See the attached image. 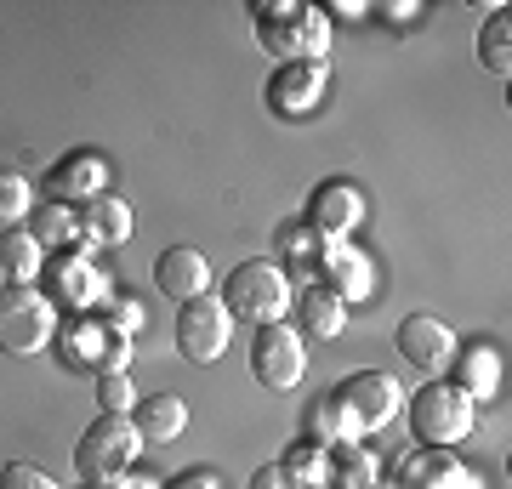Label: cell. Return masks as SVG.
<instances>
[{
    "label": "cell",
    "mask_w": 512,
    "mask_h": 489,
    "mask_svg": "<svg viewBox=\"0 0 512 489\" xmlns=\"http://www.w3.org/2000/svg\"><path fill=\"white\" fill-rule=\"evenodd\" d=\"M251 18H256V40H262L268 57H279V63H325L330 18L319 6L274 0V6H251Z\"/></svg>",
    "instance_id": "6da1fadb"
},
{
    "label": "cell",
    "mask_w": 512,
    "mask_h": 489,
    "mask_svg": "<svg viewBox=\"0 0 512 489\" xmlns=\"http://www.w3.org/2000/svg\"><path fill=\"white\" fill-rule=\"evenodd\" d=\"M404 410H410V433H416L421 450H456V444H467V433H473V421H478V404L461 399L450 381L416 387L404 399Z\"/></svg>",
    "instance_id": "7a4b0ae2"
},
{
    "label": "cell",
    "mask_w": 512,
    "mask_h": 489,
    "mask_svg": "<svg viewBox=\"0 0 512 489\" xmlns=\"http://www.w3.org/2000/svg\"><path fill=\"white\" fill-rule=\"evenodd\" d=\"M222 308L228 319H245V325H279L285 313H291V279L279 262H239L228 273V285H222Z\"/></svg>",
    "instance_id": "3957f363"
},
{
    "label": "cell",
    "mask_w": 512,
    "mask_h": 489,
    "mask_svg": "<svg viewBox=\"0 0 512 489\" xmlns=\"http://www.w3.org/2000/svg\"><path fill=\"white\" fill-rule=\"evenodd\" d=\"M57 336V308L46 302V290L35 285H6L0 290V353L12 359H35Z\"/></svg>",
    "instance_id": "277c9868"
},
{
    "label": "cell",
    "mask_w": 512,
    "mask_h": 489,
    "mask_svg": "<svg viewBox=\"0 0 512 489\" xmlns=\"http://www.w3.org/2000/svg\"><path fill=\"white\" fill-rule=\"evenodd\" d=\"M137 450H143L137 421L131 416H97L92 427L80 433V444H74V472H80L86 484H109V478L131 472Z\"/></svg>",
    "instance_id": "5b68a950"
},
{
    "label": "cell",
    "mask_w": 512,
    "mask_h": 489,
    "mask_svg": "<svg viewBox=\"0 0 512 489\" xmlns=\"http://www.w3.org/2000/svg\"><path fill=\"white\" fill-rule=\"evenodd\" d=\"M97 245H74V251H63L57 262H46V302L52 308H69V313H92L109 302V279H103V268L92 262Z\"/></svg>",
    "instance_id": "8992f818"
},
{
    "label": "cell",
    "mask_w": 512,
    "mask_h": 489,
    "mask_svg": "<svg viewBox=\"0 0 512 489\" xmlns=\"http://www.w3.org/2000/svg\"><path fill=\"white\" fill-rule=\"evenodd\" d=\"M308 370V353H302V330H291L285 319L279 325H262L251 342V376L274 393H291Z\"/></svg>",
    "instance_id": "52a82bcc"
},
{
    "label": "cell",
    "mask_w": 512,
    "mask_h": 489,
    "mask_svg": "<svg viewBox=\"0 0 512 489\" xmlns=\"http://www.w3.org/2000/svg\"><path fill=\"white\" fill-rule=\"evenodd\" d=\"M228 336H234V319L222 308V296H200V302L177 308V347H183V359L217 364L228 353Z\"/></svg>",
    "instance_id": "ba28073f"
},
{
    "label": "cell",
    "mask_w": 512,
    "mask_h": 489,
    "mask_svg": "<svg viewBox=\"0 0 512 489\" xmlns=\"http://www.w3.org/2000/svg\"><path fill=\"white\" fill-rule=\"evenodd\" d=\"M399 353L404 364H416L427 381H444V370L456 364V330L444 325V319H433V313H410L399 325Z\"/></svg>",
    "instance_id": "9c48e42d"
},
{
    "label": "cell",
    "mask_w": 512,
    "mask_h": 489,
    "mask_svg": "<svg viewBox=\"0 0 512 489\" xmlns=\"http://www.w3.org/2000/svg\"><path fill=\"white\" fill-rule=\"evenodd\" d=\"M336 399L348 404V416L359 421V433H376V427H387L404 410V387L387 370H359V376H348L336 387Z\"/></svg>",
    "instance_id": "30bf717a"
},
{
    "label": "cell",
    "mask_w": 512,
    "mask_h": 489,
    "mask_svg": "<svg viewBox=\"0 0 512 489\" xmlns=\"http://www.w3.org/2000/svg\"><path fill=\"white\" fill-rule=\"evenodd\" d=\"M63 347H69V364L97 370V376H103V370H126V359H131V336H114L97 313H74Z\"/></svg>",
    "instance_id": "8fae6325"
},
{
    "label": "cell",
    "mask_w": 512,
    "mask_h": 489,
    "mask_svg": "<svg viewBox=\"0 0 512 489\" xmlns=\"http://www.w3.org/2000/svg\"><path fill=\"white\" fill-rule=\"evenodd\" d=\"M330 69L325 63H279V74L268 80V109L285 114V120H302L325 103Z\"/></svg>",
    "instance_id": "7c38bea8"
},
{
    "label": "cell",
    "mask_w": 512,
    "mask_h": 489,
    "mask_svg": "<svg viewBox=\"0 0 512 489\" xmlns=\"http://www.w3.org/2000/svg\"><path fill=\"white\" fill-rule=\"evenodd\" d=\"M365 222V194L353 188V182H319L308 200V228L313 234H325L330 245H342Z\"/></svg>",
    "instance_id": "4fadbf2b"
},
{
    "label": "cell",
    "mask_w": 512,
    "mask_h": 489,
    "mask_svg": "<svg viewBox=\"0 0 512 489\" xmlns=\"http://www.w3.org/2000/svg\"><path fill=\"white\" fill-rule=\"evenodd\" d=\"M393 489H484L473 467H461L456 450H410L399 461Z\"/></svg>",
    "instance_id": "5bb4252c"
},
{
    "label": "cell",
    "mask_w": 512,
    "mask_h": 489,
    "mask_svg": "<svg viewBox=\"0 0 512 489\" xmlns=\"http://www.w3.org/2000/svg\"><path fill=\"white\" fill-rule=\"evenodd\" d=\"M154 285H160V296H171L177 308H183V302H200V296H211V262H205L194 245H171V251L154 262Z\"/></svg>",
    "instance_id": "9a60e30c"
},
{
    "label": "cell",
    "mask_w": 512,
    "mask_h": 489,
    "mask_svg": "<svg viewBox=\"0 0 512 489\" xmlns=\"http://www.w3.org/2000/svg\"><path fill=\"white\" fill-rule=\"evenodd\" d=\"M103 182H109V160L97 154V148H74V154H63V160L52 165V177H46V188H52L57 205L69 200H97L103 194Z\"/></svg>",
    "instance_id": "2e32d148"
},
{
    "label": "cell",
    "mask_w": 512,
    "mask_h": 489,
    "mask_svg": "<svg viewBox=\"0 0 512 489\" xmlns=\"http://www.w3.org/2000/svg\"><path fill=\"white\" fill-rule=\"evenodd\" d=\"M450 370H456V381H450V387H456L461 399L484 404V399H495V393H501V353H495L490 342H473V347H461Z\"/></svg>",
    "instance_id": "e0dca14e"
},
{
    "label": "cell",
    "mask_w": 512,
    "mask_h": 489,
    "mask_svg": "<svg viewBox=\"0 0 512 489\" xmlns=\"http://www.w3.org/2000/svg\"><path fill=\"white\" fill-rule=\"evenodd\" d=\"M319 273H325L319 285H325V290H336L342 302H359V296H370V285H376V279H370L365 251H353V245H330V251H325V262H319Z\"/></svg>",
    "instance_id": "ac0fdd59"
},
{
    "label": "cell",
    "mask_w": 512,
    "mask_h": 489,
    "mask_svg": "<svg viewBox=\"0 0 512 489\" xmlns=\"http://www.w3.org/2000/svg\"><path fill=\"white\" fill-rule=\"evenodd\" d=\"M296 319H302V336H313V342H336L342 325H348V302H342L336 290H325V285H308L302 290V302H296Z\"/></svg>",
    "instance_id": "d6986e66"
},
{
    "label": "cell",
    "mask_w": 512,
    "mask_h": 489,
    "mask_svg": "<svg viewBox=\"0 0 512 489\" xmlns=\"http://www.w3.org/2000/svg\"><path fill=\"white\" fill-rule=\"evenodd\" d=\"M80 239H86V245H126V239H131V211H126V200L97 194V200L80 205Z\"/></svg>",
    "instance_id": "ffe728a7"
},
{
    "label": "cell",
    "mask_w": 512,
    "mask_h": 489,
    "mask_svg": "<svg viewBox=\"0 0 512 489\" xmlns=\"http://www.w3.org/2000/svg\"><path fill=\"white\" fill-rule=\"evenodd\" d=\"M137 438L143 444H171V438H183L188 427V404L177 393H154V399H137Z\"/></svg>",
    "instance_id": "44dd1931"
},
{
    "label": "cell",
    "mask_w": 512,
    "mask_h": 489,
    "mask_svg": "<svg viewBox=\"0 0 512 489\" xmlns=\"http://www.w3.org/2000/svg\"><path fill=\"white\" fill-rule=\"evenodd\" d=\"M40 273H46L40 239L29 234V228H0V279H12V285H35Z\"/></svg>",
    "instance_id": "7402d4cb"
},
{
    "label": "cell",
    "mask_w": 512,
    "mask_h": 489,
    "mask_svg": "<svg viewBox=\"0 0 512 489\" xmlns=\"http://www.w3.org/2000/svg\"><path fill=\"white\" fill-rule=\"evenodd\" d=\"M376 484V455L353 438V444H330L325 450V489H370Z\"/></svg>",
    "instance_id": "603a6c76"
},
{
    "label": "cell",
    "mask_w": 512,
    "mask_h": 489,
    "mask_svg": "<svg viewBox=\"0 0 512 489\" xmlns=\"http://www.w3.org/2000/svg\"><path fill=\"white\" fill-rule=\"evenodd\" d=\"M302 427H308V438L319 444V450H330V444H353V438H359V421L348 416V404L336 399V393L319 399V404H308Z\"/></svg>",
    "instance_id": "cb8c5ba5"
},
{
    "label": "cell",
    "mask_w": 512,
    "mask_h": 489,
    "mask_svg": "<svg viewBox=\"0 0 512 489\" xmlns=\"http://www.w3.org/2000/svg\"><path fill=\"white\" fill-rule=\"evenodd\" d=\"M478 63L495 74V80H507L512 74V6H495L484 29H478Z\"/></svg>",
    "instance_id": "d4e9b609"
},
{
    "label": "cell",
    "mask_w": 512,
    "mask_h": 489,
    "mask_svg": "<svg viewBox=\"0 0 512 489\" xmlns=\"http://www.w3.org/2000/svg\"><path fill=\"white\" fill-rule=\"evenodd\" d=\"M325 251H330V239L313 234L308 217L285 222V228L274 234V256H279V262H296V268H319V262H325Z\"/></svg>",
    "instance_id": "484cf974"
},
{
    "label": "cell",
    "mask_w": 512,
    "mask_h": 489,
    "mask_svg": "<svg viewBox=\"0 0 512 489\" xmlns=\"http://www.w3.org/2000/svg\"><path fill=\"white\" fill-rule=\"evenodd\" d=\"M29 234L40 239V251H74V245H80V211L52 200V205L35 217V228H29Z\"/></svg>",
    "instance_id": "4316f807"
},
{
    "label": "cell",
    "mask_w": 512,
    "mask_h": 489,
    "mask_svg": "<svg viewBox=\"0 0 512 489\" xmlns=\"http://www.w3.org/2000/svg\"><path fill=\"white\" fill-rule=\"evenodd\" d=\"M279 467L291 472L302 489H319V484H325V450H319L313 438H296L291 450L279 455Z\"/></svg>",
    "instance_id": "83f0119b"
},
{
    "label": "cell",
    "mask_w": 512,
    "mask_h": 489,
    "mask_svg": "<svg viewBox=\"0 0 512 489\" xmlns=\"http://www.w3.org/2000/svg\"><path fill=\"white\" fill-rule=\"evenodd\" d=\"M97 399H103V416H126V410H137V387H131L126 370H103L97 376Z\"/></svg>",
    "instance_id": "f1b7e54d"
},
{
    "label": "cell",
    "mask_w": 512,
    "mask_h": 489,
    "mask_svg": "<svg viewBox=\"0 0 512 489\" xmlns=\"http://www.w3.org/2000/svg\"><path fill=\"white\" fill-rule=\"evenodd\" d=\"M18 217H29V182L18 171H0V222L18 228Z\"/></svg>",
    "instance_id": "f546056e"
},
{
    "label": "cell",
    "mask_w": 512,
    "mask_h": 489,
    "mask_svg": "<svg viewBox=\"0 0 512 489\" xmlns=\"http://www.w3.org/2000/svg\"><path fill=\"white\" fill-rule=\"evenodd\" d=\"M97 319H103L114 336H137V330H143V302H126V296H114V302H103V313H97Z\"/></svg>",
    "instance_id": "4dcf8cb0"
},
{
    "label": "cell",
    "mask_w": 512,
    "mask_h": 489,
    "mask_svg": "<svg viewBox=\"0 0 512 489\" xmlns=\"http://www.w3.org/2000/svg\"><path fill=\"white\" fill-rule=\"evenodd\" d=\"M0 489H57L52 472L29 467V461H12V467H0Z\"/></svg>",
    "instance_id": "1f68e13d"
},
{
    "label": "cell",
    "mask_w": 512,
    "mask_h": 489,
    "mask_svg": "<svg viewBox=\"0 0 512 489\" xmlns=\"http://www.w3.org/2000/svg\"><path fill=\"white\" fill-rule=\"evenodd\" d=\"M245 489H302V484H296V478L279 467V461H268V467L251 472V484H245Z\"/></svg>",
    "instance_id": "d6a6232c"
},
{
    "label": "cell",
    "mask_w": 512,
    "mask_h": 489,
    "mask_svg": "<svg viewBox=\"0 0 512 489\" xmlns=\"http://www.w3.org/2000/svg\"><path fill=\"white\" fill-rule=\"evenodd\" d=\"M160 489H222V484H217V472H183V478H171Z\"/></svg>",
    "instance_id": "836d02e7"
},
{
    "label": "cell",
    "mask_w": 512,
    "mask_h": 489,
    "mask_svg": "<svg viewBox=\"0 0 512 489\" xmlns=\"http://www.w3.org/2000/svg\"><path fill=\"white\" fill-rule=\"evenodd\" d=\"M376 18H387V23H416V18H421V6H404V0H387V6H376Z\"/></svg>",
    "instance_id": "e575fe53"
},
{
    "label": "cell",
    "mask_w": 512,
    "mask_h": 489,
    "mask_svg": "<svg viewBox=\"0 0 512 489\" xmlns=\"http://www.w3.org/2000/svg\"><path fill=\"white\" fill-rule=\"evenodd\" d=\"M103 489H160L154 478H131V472H120V478H109Z\"/></svg>",
    "instance_id": "d590c367"
},
{
    "label": "cell",
    "mask_w": 512,
    "mask_h": 489,
    "mask_svg": "<svg viewBox=\"0 0 512 489\" xmlns=\"http://www.w3.org/2000/svg\"><path fill=\"white\" fill-rule=\"evenodd\" d=\"M325 18H365V6H353V0H342V6H330Z\"/></svg>",
    "instance_id": "8d00e7d4"
},
{
    "label": "cell",
    "mask_w": 512,
    "mask_h": 489,
    "mask_svg": "<svg viewBox=\"0 0 512 489\" xmlns=\"http://www.w3.org/2000/svg\"><path fill=\"white\" fill-rule=\"evenodd\" d=\"M370 489H393V484H370Z\"/></svg>",
    "instance_id": "74e56055"
},
{
    "label": "cell",
    "mask_w": 512,
    "mask_h": 489,
    "mask_svg": "<svg viewBox=\"0 0 512 489\" xmlns=\"http://www.w3.org/2000/svg\"><path fill=\"white\" fill-rule=\"evenodd\" d=\"M86 489H103V484H86Z\"/></svg>",
    "instance_id": "f35d334b"
},
{
    "label": "cell",
    "mask_w": 512,
    "mask_h": 489,
    "mask_svg": "<svg viewBox=\"0 0 512 489\" xmlns=\"http://www.w3.org/2000/svg\"><path fill=\"white\" fill-rule=\"evenodd\" d=\"M0 290H6V285H0Z\"/></svg>",
    "instance_id": "ab89813d"
}]
</instances>
